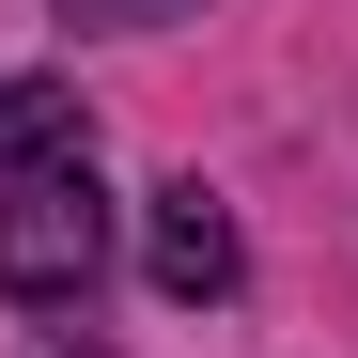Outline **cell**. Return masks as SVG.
<instances>
[{"mask_svg":"<svg viewBox=\"0 0 358 358\" xmlns=\"http://www.w3.org/2000/svg\"><path fill=\"white\" fill-rule=\"evenodd\" d=\"M94 265H109V203H94L78 94H0V296L16 312H78Z\"/></svg>","mask_w":358,"mask_h":358,"instance_id":"cell-1","label":"cell"},{"mask_svg":"<svg viewBox=\"0 0 358 358\" xmlns=\"http://www.w3.org/2000/svg\"><path fill=\"white\" fill-rule=\"evenodd\" d=\"M156 296H171V312L234 296V218H218V187H156Z\"/></svg>","mask_w":358,"mask_h":358,"instance_id":"cell-2","label":"cell"},{"mask_svg":"<svg viewBox=\"0 0 358 358\" xmlns=\"http://www.w3.org/2000/svg\"><path fill=\"white\" fill-rule=\"evenodd\" d=\"M63 31H156V16H203V0H47Z\"/></svg>","mask_w":358,"mask_h":358,"instance_id":"cell-3","label":"cell"}]
</instances>
